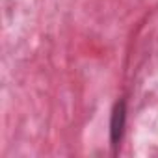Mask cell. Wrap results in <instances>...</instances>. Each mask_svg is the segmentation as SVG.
<instances>
[{
	"mask_svg": "<svg viewBox=\"0 0 158 158\" xmlns=\"http://www.w3.org/2000/svg\"><path fill=\"white\" fill-rule=\"evenodd\" d=\"M125 123H127V102L121 99V101H117L114 104L112 117H110V141H112L114 149H117L121 139H123Z\"/></svg>",
	"mask_w": 158,
	"mask_h": 158,
	"instance_id": "cell-1",
	"label": "cell"
}]
</instances>
